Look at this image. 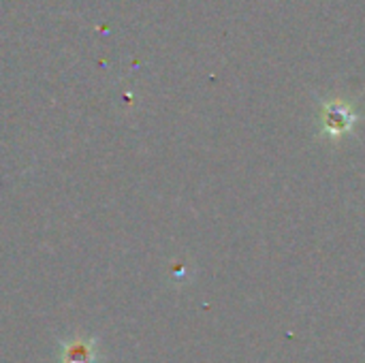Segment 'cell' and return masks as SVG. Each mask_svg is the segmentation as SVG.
Instances as JSON below:
<instances>
[{
  "label": "cell",
  "instance_id": "obj_1",
  "mask_svg": "<svg viewBox=\"0 0 365 363\" xmlns=\"http://www.w3.org/2000/svg\"><path fill=\"white\" fill-rule=\"evenodd\" d=\"M359 120V113L351 101L331 98L321 105V131L331 139H340L349 135Z\"/></svg>",
  "mask_w": 365,
  "mask_h": 363
},
{
  "label": "cell",
  "instance_id": "obj_2",
  "mask_svg": "<svg viewBox=\"0 0 365 363\" xmlns=\"http://www.w3.org/2000/svg\"><path fill=\"white\" fill-rule=\"evenodd\" d=\"M96 359L98 349L94 338H75L60 347V363H96Z\"/></svg>",
  "mask_w": 365,
  "mask_h": 363
}]
</instances>
